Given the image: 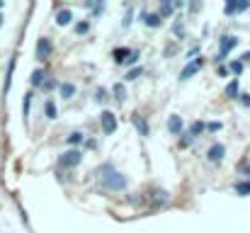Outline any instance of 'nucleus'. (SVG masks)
Segmentation results:
<instances>
[{
    "mask_svg": "<svg viewBox=\"0 0 250 233\" xmlns=\"http://www.w3.org/2000/svg\"><path fill=\"white\" fill-rule=\"evenodd\" d=\"M104 185H107V187H112V190H124L126 180H124V177H122L119 172L109 170V172H107V177H104Z\"/></svg>",
    "mask_w": 250,
    "mask_h": 233,
    "instance_id": "nucleus-1",
    "label": "nucleus"
},
{
    "mask_svg": "<svg viewBox=\"0 0 250 233\" xmlns=\"http://www.w3.org/2000/svg\"><path fill=\"white\" fill-rule=\"evenodd\" d=\"M78 163H81V151H68V153H63L59 158L61 168H76Z\"/></svg>",
    "mask_w": 250,
    "mask_h": 233,
    "instance_id": "nucleus-2",
    "label": "nucleus"
},
{
    "mask_svg": "<svg viewBox=\"0 0 250 233\" xmlns=\"http://www.w3.org/2000/svg\"><path fill=\"white\" fill-rule=\"evenodd\" d=\"M51 51H54V46H51L49 39H39V42H37V59H39V61H46V59L51 56Z\"/></svg>",
    "mask_w": 250,
    "mask_h": 233,
    "instance_id": "nucleus-3",
    "label": "nucleus"
},
{
    "mask_svg": "<svg viewBox=\"0 0 250 233\" xmlns=\"http://www.w3.org/2000/svg\"><path fill=\"white\" fill-rule=\"evenodd\" d=\"M100 122H102V131H104V134H112V131L117 129V119H114L112 112H102Z\"/></svg>",
    "mask_w": 250,
    "mask_h": 233,
    "instance_id": "nucleus-4",
    "label": "nucleus"
},
{
    "mask_svg": "<svg viewBox=\"0 0 250 233\" xmlns=\"http://www.w3.org/2000/svg\"><path fill=\"white\" fill-rule=\"evenodd\" d=\"M131 124L139 129L141 136H148V124H146V119H144L141 114H131Z\"/></svg>",
    "mask_w": 250,
    "mask_h": 233,
    "instance_id": "nucleus-5",
    "label": "nucleus"
},
{
    "mask_svg": "<svg viewBox=\"0 0 250 233\" xmlns=\"http://www.w3.org/2000/svg\"><path fill=\"white\" fill-rule=\"evenodd\" d=\"M224 153H226V148H224L221 144H216V146H211V148H209V153H207V158H209L211 163H219V160L224 158Z\"/></svg>",
    "mask_w": 250,
    "mask_h": 233,
    "instance_id": "nucleus-6",
    "label": "nucleus"
},
{
    "mask_svg": "<svg viewBox=\"0 0 250 233\" xmlns=\"http://www.w3.org/2000/svg\"><path fill=\"white\" fill-rule=\"evenodd\" d=\"M236 44H238V39H236V37H224V39H221V54H219V59H224V56H226V51H231Z\"/></svg>",
    "mask_w": 250,
    "mask_h": 233,
    "instance_id": "nucleus-7",
    "label": "nucleus"
},
{
    "mask_svg": "<svg viewBox=\"0 0 250 233\" xmlns=\"http://www.w3.org/2000/svg\"><path fill=\"white\" fill-rule=\"evenodd\" d=\"M129 56H131L129 49H114V61H117V64H126Z\"/></svg>",
    "mask_w": 250,
    "mask_h": 233,
    "instance_id": "nucleus-8",
    "label": "nucleus"
},
{
    "mask_svg": "<svg viewBox=\"0 0 250 233\" xmlns=\"http://www.w3.org/2000/svg\"><path fill=\"white\" fill-rule=\"evenodd\" d=\"M167 129H170L172 134H180V131H182V119H180V117H170V119H167Z\"/></svg>",
    "mask_w": 250,
    "mask_h": 233,
    "instance_id": "nucleus-9",
    "label": "nucleus"
},
{
    "mask_svg": "<svg viewBox=\"0 0 250 233\" xmlns=\"http://www.w3.org/2000/svg\"><path fill=\"white\" fill-rule=\"evenodd\" d=\"M246 7H250V2H226L224 12L231 15V12H236V10H246Z\"/></svg>",
    "mask_w": 250,
    "mask_h": 233,
    "instance_id": "nucleus-10",
    "label": "nucleus"
},
{
    "mask_svg": "<svg viewBox=\"0 0 250 233\" xmlns=\"http://www.w3.org/2000/svg\"><path fill=\"white\" fill-rule=\"evenodd\" d=\"M199 66H202V61H199V59H197V61H194V64H192V66H187V68H185V71H182V80H187V78L189 76H194V73H197V71H199Z\"/></svg>",
    "mask_w": 250,
    "mask_h": 233,
    "instance_id": "nucleus-11",
    "label": "nucleus"
},
{
    "mask_svg": "<svg viewBox=\"0 0 250 233\" xmlns=\"http://www.w3.org/2000/svg\"><path fill=\"white\" fill-rule=\"evenodd\" d=\"M44 80H46V73H44L42 68L32 73V85H37V87H42V85H44Z\"/></svg>",
    "mask_w": 250,
    "mask_h": 233,
    "instance_id": "nucleus-12",
    "label": "nucleus"
},
{
    "mask_svg": "<svg viewBox=\"0 0 250 233\" xmlns=\"http://www.w3.org/2000/svg\"><path fill=\"white\" fill-rule=\"evenodd\" d=\"M56 22L63 27V24H68L71 22V12L68 10H59V15H56Z\"/></svg>",
    "mask_w": 250,
    "mask_h": 233,
    "instance_id": "nucleus-13",
    "label": "nucleus"
},
{
    "mask_svg": "<svg viewBox=\"0 0 250 233\" xmlns=\"http://www.w3.org/2000/svg\"><path fill=\"white\" fill-rule=\"evenodd\" d=\"M144 22H146L148 27H158V24H161V15H148V12H146V15H144Z\"/></svg>",
    "mask_w": 250,
    "mask_h": 233,
    "instance_id": "nucleus-14",
    "label": "nucleus"
},
{
    "mask_svg": "<svg viewBox=\"0 0 250 233\" xmlns=\"http://www.w3.org/2000/svg\"><path fill=\"white\" fill-rule=\"evenodd\" d=\"M73 92H76V87H73L71 83H63V85H61V95H63V97H71Z\"/></svg>",
    "mask_w": 250,
    "mask_h": 233,
    "instance_id": "nucleus-15",
    "label": "nucleus"
},
{
    "mask_svg": "<svg viewBox=\"0 0 250 233\" xmlns=\"http://www.w3.org/2000/svg\"><path fill=\"white\" fill-rule=\"evenodd\" d=\"M112 90H114V95H117V100H119V102H122V100L126 97V90H124V85H119V83H117V85H114Z\"/></svg>",
    "mask_w": 250,
    "mask_h": 233,
    "instance_id": "nucleus-16",
    "label": "nucleus"
},
{
    "mask_svg": "<svg viewBox=\"0 0 250 233\" xmlns=\"http://www.w3.org/2000/svg\"><path fill=\"white\" fill-rule=\"evenodd\" d=\"M46 117H49V119H54V117H56V105H54L51 100L46 102Z\"/></svg>",
    "mask_w": 250,
    "mask_h": 233,
    "instance_id": "nucleus-17",
    "label": "nucleus"
},
{
    "mask_svg": "<svg viewBox=\"0 0 250 233\" xmlns=\"http://www.w3.org/2000/svg\"><path fill=\"white\" fill-rule=\"evenodd\" d=\"M207 127L202 124V122H197V124H192V131H189V136H197V134H202Z\"/></svg>",
    "mask_w": 250,
    "mask_h": 233,
    "instance_id": "nucleus-18",
    "label": "nucleus"
},
{
    "mask_svg": "<svg viewBox=\"0 0 250 233\" xmlns=\"http://www.w3.org/2000/svg\"><path fill=\"white\" fill-rule=\"evenodd\" d=\"M83 141V134L81 131H73L71 136H68V144H81Z\"/></svg>",
    "mask_w": 250,
    "mask_h": 233,
    "instance_id": "nucleus-19",
    "label": "nucleus"
},
{
    "mask_svg": "<svg viewBox=\"0 0 250 233\" xmlns=\"http://www.w3.org/2000/svg\"><path fill=\"white\" fill-rule=\"evenodd\" d=\"M226 92H229V95H231V97H236V95H238V83H236V80H233V83H231V85H229V90H226Z\"/></svg>",
    "mask_w": 250,
    "mask_h": 233,
    "instance_id": "nucleus-20",
    "label": "nucleus"
},
{
    "mask_svg": "<svg viewBox=\"0 0 250 233\" xmlns=\"http://www.w3.org/2000/svg\"><path fill=\"white\" fill-rule=\"evenodd\" d=\"M170 12H172V5H170V2H163V5H161V17H163V15H170Z\"/></svg>",
    "mask_w": 250,
    "mask_h": 233,
    "instance_id": "nucleus-21",
    "label": "nucleus"
},
{
    "mask_svg": "<svg viewBox=\"0 0 250 233\" xmlns=\"http://www.w3.org/2000/svg\"><path fill=\"white\" fill-rule=\"evenodd\" d=\"M87 29H90V22H81V24L76 27V32H78V34H85Z\"/></svg>",
    "mask_w": 250,
    "mask_h": 233,
    "instance_id": "nucleus-22",
    "label": "nucleus"
},
{
    "mask_svg": "<svg viewBox=\"0 0 250 233\" xmlns=\"http://www.w3.org/2000/svg\"><path fill=\"white\" fill-rule=\"evenodd\" d=\"M231 71H233V73L238 76V73L243 71V64H241V61H236V64H231Z\"/></svg>",
    "mask_w": 250,
    "mask_h": 233,
    "instance_id": "nucleus-23",
    "label": "nucleus"
},
{
    "mask_svg": "<svg viewBox=\"0 0 250 233\" xmlns=\"http://www.w3.org/2000/svg\"><path fill=\"white\" fill-rule=\"evenodd\" d=\"M156 202H158V204H163V202H166V192H161V190H158V192H156Z\"/></svg>",
    "mask_w": 250,
    "mask_h": 233,
    "instance_id": "nucleus-24",
    "label": "nucleus"
},
{
    "mask_svg": "<svg viewBox=\"0 0 250 233\" xmlns=\"http://www.w3.org/2000/svg\"><path fill=\"white\" fill-rule=\"evenodd\" d=\"M238 192H241V194H248V192H250V185H238Z\"/></svg>",
    "mask_w": 250,
    "mask_h": 233,
    "instance_id": "nucleus-25",
    "label": "nucleus"
},
{
    "mask_svg": "<svg viewBox=\"0 0 250 233\" xmlns=\"http://www.w3.org/2000/svg\"><path fill=\"white\" fill-rule=\"evenodd\" d=\"M54 85H56V83H54V80H44V85H42V87H44V90H51V87H54Z\"/></svg>",
    "mask_w": 250,
    "mask_h": 233,
    "instance_id": "nucleus-26",
    "label": "nucleus"
},
{
    "mask_svg": "<svg viewBox=\"0 0 250 233\" xmlns=\"http://www.w3.org/2000/svg\"><path fill=\"white\" fill-rule=\"evenodd\" d=\"M27 114H29V95L24 97V117H27Z\"/></svg>",
    "mask_w": 250,
    "mask_h": 233,
    "instance_id": "nucleus-27",
    "label": "nucleus"
},
{
    "mask_svg": "<svg viewBox=\"0 0 250 233\" xmlns=\"http://www.w3.org/2000/svg\"><path fill=\"white\" fill-rule=\"evenodd\" d=\"M139 73H141V68H136V71H131V73H129V76H126V78H129V80H134V78L139 76Z\"/></svg>",
    "mask_w": 250,
    "mask_h": 233,
    "instance_id": "nucleus-28",
    "label": "nucleus"
},
{
    "mask_svg": "<svg viewBox=\"0 0 250 233\" xmlns=\"http://www.w3.org/2000/svg\"><path fill=\"white\" fill-rule=\"evenodd\" d=\"M241 100H243V105H246V107H250V95H241Z\"/></svg>",
    "mask_w": 250,
    "mask_h": 233,
    "instance_id": "nucleus-29",
    "label": "nucleus"
},
{
    "mask_svg": "<svg viewBox=\"0 0 250 233\" xmlns=\"http://www.w3.org/2000/svg\"><path fill=\"white\" fill-rule=\"evenodd\" d=\"M0 24H2V15H0Z\"/></svg>",
    "mask_w": 250,
    "mask_h": 233,
    "instance_id": "nucleus-30",
    "label": "nucleus"
},
{
    "mask_svg": "<svg viewBox=\"0 0 250 233\" xmlns=\"http://www.w3.org/2000/svg\"><path fill=\"white\" fill-rule=\"evenodd\" d=\"M0 7H2V2H0Z\"/></svg>",
    "mask_w": 250,
    "mask_h": 233,
    "instance_id": "nucleus-31",
    "label": "nucleus"
}]
</instances>
